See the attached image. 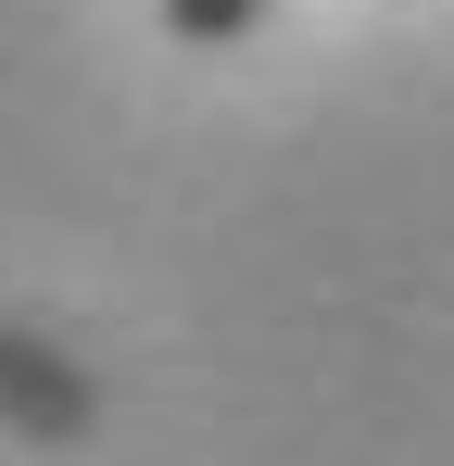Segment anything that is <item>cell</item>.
Here are the masks:
<instances>
[{
    "label": "cell",
    "mask_w": 454,
    "mask_h": 466,
    "mask_svg": "<svg viewBox=\"0 0 454 466\" xmlns=\"http://www.w3.org/2000/svg\"><path fill=\"white\" fill-rule=\"evenodd\" d=\"M0 429H26V441H88L101 429V379L51 353V340H26V328H0Z\"/></svg>",
    "instance_id": "1"
},
{
    "label": "cell",
    "mask_w": 454,
    "mask_h": 466,
    "mask_svg": "<svg viewBox=\"0 0 454 466\" xmlns=\"http://www.w3.org/2000/svg\"><path fill=\"white\" fill-rule=\"evenodd\" d=\"M265 13H278V0H151V25H164L177 51H240Z\"/></svg>",
    "instance_id": "2"
}]
</instances>
